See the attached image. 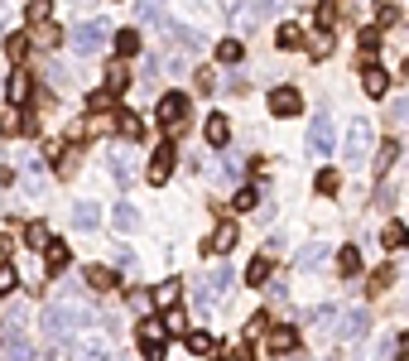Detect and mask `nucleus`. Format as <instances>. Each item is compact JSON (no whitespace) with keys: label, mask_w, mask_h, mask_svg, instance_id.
<instances>
[{"label":"nucleus","mask_w":409,"mask_h":361,"mask_svg":"<svg viewBox=\"0 0 409 361\" xmlns=\"http://www.w3.org/2000/svg\"><path fill=\"white\" fill-rule=\"evenodd\" d=\"M111 226H116V231H135V226H140V212L130 207V202H116V212H111Z\"/></svg>","instance_id":"412c9836"},{"label":"nucleus","mask_w":409,"mask_h":361,"mask_svg":"<svg viewBox=\"0 0 409 361\" xmlns=\"http://www.w3.org/2000/svg\"><path fill=\"white\" fill-rule=\"evenodd\" d=\"M308 149H313V154H332V121H327V116H313V126H308Z\"/></svg>","instance_id":"9b49d317"},{"label":"nucleus","mask_w":409,"mask_h":361,"mask_svg":"<svg viewBox=\"0 0 409 361\" xmlns=\"http://www.w3.org/2000/svg\"><path fill=\"white\" fill-rule=\"evenodd\" d=\"M5 54L15 58V63H25V54H29V34H10V39H5Z\"/></svg>","instance_id":"e433bc0d"},{"label":"nucleus","mask_w":409,"mask_h":361,"mask_svg":"<svg viewBox=\"0 0 409 361\" xmlns=\"http://www.w3.org/2000/svg\"><path fill=\"white\" fill-rule=\"evenodd\" d=\"M337 275H347V279L361 275V250H356V246H342V250H337Z\"/></svg>","instance_id":"5701e85b"},{"label":"nucleus","mask_w":409,"mask_h":361,"mask_svg":"<svg viewBox=\"0 0 409 361\" xmlns=\"http://www.w3.org/2000/svg\"><path fill=\"white\" fill-rule=\"evenodd\" d=\"M135 10H140V20H145V25H159V0H140Z\"/></svg>","instance_id":"a19ab883"},{"label":"nucleus","mask_w":409,"mask_h":361,"mask_svg":"<svg viewBox=\"0 0 409 361\" xmlns=\"http://www.w3.org/2000/svg\"><path fill=\"white\" fill-rule=\"evenodd\" d=\"M265 328H270V323H265V313H255V318L245 323V337H260V333H265Z\"/></svg>","instance_id":"8fccbe9b"},{"label":"nucleus","mask_w":409,"mask_h":361,"mask_svg":"<svg viewBox=\"0 0 409 361\" xmlns=\"http://www.w3.org/2000/svg\"><path fill=\"white\" fill-rule=\"evenodd\" d=\"M73 54H82V58H92V54H102V44H106V25L102 20H92V25H78L73 34Z\"/></svg>","instance_id":"7ed1b4c3"},{"label":"nucleus","mask_w":409,"mask_h":361,"mask_svg":"<svg viewBox=\"0 0 409 361\" xmlns=\"http://www.w3.org/2000/svg\"><path fill=\"white\" fill-rule=\"evenodd\" d=\"M207 140H212V145H226V140H231V126H226V116H212V121H207Z\"/></svg>","instance_id":"c9c22d12"},{"label":"nucleus","mask_w":409,"mask_h":361,"mask_svg":"<svg viewBox=\"0 0 409 361\" xmlns=\"http://www.w3.org/2000/svg\"><path fill=\"white\" fill-rule=\"evenodd\" d=\"M159 126H164L169 140L178 135V130H188V97H183V92H169L159 102Z\"/></svg>","instance_id":"f257e3e1"},{"label":"nucleus","mask_w":409,"mask_h":361,"mask_svg":"<svg viewBox=\"0 0 409 361\" xmlns=\"http://www.w3.org/2000/svg\"><path fill=\"white\" fill-rule=\"evenodd\" d=\"M68 361H111V342L106 337H82L68 347Z\"/></svg>","instance_id":"423d86ee"},{"label":"nucleus","mask_w":409,"mask_h":361,"mask_svg":"<svg viewBox=\"0 0 409 361\" xmlns=\"http://www.w3.org/2000/svg\"><path fill=\"white\" fill-rule=\"evenodd\" d=\"M318 25H323V29L337 25V5H332V0H323V5H318Z\"/></svg>","instance_id":"79ce46f5"},{"label":"nucleus","mask_w":409,"mask_h":361,"mask_svg":"<svg viewBox=\"0 0 409 361\" xmlns=\"http://www.w3.org/2000/svg\"><path fill=\"white\" fill-rule=\"evenodd\" d=\"M145 352V361H164V347H140Z\"/></svg>","instance_id":"4d7b16f0"},{"label":"nucleus","mask_w":409,"mask_h":361,"mask_svg":"<svg viewBox=\"0 0 409 361\" xmlns=\"http://www.w3.org/2000/svg\"><path fill=\"white\" fill-rule=\"evenodd\" d=\"M173 154H178V149H173L169 140H164L159 149L149 154V183H154V188H159V183H169V173H173Z\"/></svg>","instance_id":"1a4fd4ad"},{"label":"nucleus","mask_w":409,"mask_h":361,"mask_svg":"<svg viewBox=\"0 0 409 361\" xmlns=\"http://www.w3.org/2000/svg\"><path fill=\"white\" fill-rule=\"evenodd\" d=\"M236 236H241V231H236V226H231V222H221L217 231H212V236H207V241H202V250H207V255H217V250H221V255H226V250L236 246Z\"/></svg>","instance_id":"ddd939ff"},{"label":"nucleus","mask_w":409,"mask_h":361,"mask_svg":"<svg viewBox=\"0 0 409 361\" xmlns=\"http://www.w3.org/2000/svg\"><path fill=\"white\" fill-rule=\"evenodd\" d=\"M164 323H169V333H183V328H188V323H183V313H178V308H173V313H169V318H164Z\"/></svg>","instance_id":"5fc2aeb1"},{"label":"nucleus","mask_w":409,"mask_h":361,"mask_svg":"<svg viewBox=\"0 0 409 361\" xmlns=\"http://www.w3.org/2000/svg\"><path fill=\"white\" fill-rule=\"evenodd\" d=\"M25 241H29V246H49L54 236H49V226H29V231H25Z\"/></svg>","instance_id":"c03bdc74"},{"label":"nucleus","mask_w":409,"mask_h":361,"mask_svg":"<svg viewBox=\"0 0 409 361\" xmlns=\"http://www.w3.org/2000/svg\"><path fill=\"white\" fill-rule=\"evenodd\" d=\"M274 5H279V0H255V5H250V15H255V20H260V15H270Z\"/></svg>","instance_id":"6e6d98bb"},{"label":"nucleus","mask_w":409,"mask_h":361,"mask_svg":"<svg viewBox=\"0 0 409 361\" xmlns=\"http://www.w3.org/2000/svg\"><path fill=\"white\" fill-rule=\"evenodd\" d=\"M49 82H54L58 92H63V87H73V78H68V73H63V68H49Z\"/></svg>","instance_id":"3c124183"},{"label":"nucleus","mask_w":409,"mask_h":361,"mask_svg":"<svg viewBox=\"0 0 409 361\" xmlns=\"http://www.w3.org/2000/svg\"><path fill=\"white\" fill-rule=\"evenodd\" d=\"M376 207L390 212V207H395V188H376Z\"/></svg>","instance_id":"09e8293b"},{"label":"nucleus","mask_w":409,"mask_h":361,"mask_svg":"<svg viewBox=\"0 0 409 361\" xmlns=\"http://www.w3.org/2000/svg\"><path fill=\"white\" fill-rule=\"evenodd\" d=\"M68 260H73V255H68L63 241H49V246H44V265H49V275H63V270H68Z\"/></svg>","instance_id":"a211bd4d"},{"label":"nucleus","mask_w":409,"mask_h":361,"mask_svg":"<svg viewBox=\"0 0 409 361\" xmlns=\"http://www.w3.org/2000/svg\"><path fill=\"white\" fill-rule=\"evenodd\" d=\"M381 241L390 250H400V246H409V226L405 222H385V231H381Z\"/></svg>","instance_id":"cd10ccee"},{"label":"nucleus","mask_w":409,"mask_h":361,"mask_svg":"<svg viewBox=\"0 0 409 361\" xmlns=\"http://www.w3.org/2000/svg\"><path fill=\"white\" fill-rule=\"evenodd\" d=\"M5 361H39V352H34V342H29L25 333H20V328H15V323H10V328H5Z\"/></svg>","instance_id":"0eeeda50"},{"label":"nucleus","mask_w":409,"mask_h":361,"mask_svg":"<svg viewBox=\"0 0 409 361\" xmlns=\"http://www.w3.org/2000/svg\"><path fill=\"white\" fill-rule=\"evenodd\" d=\"M29 39H34L39 49H58V44H63V29L44 20V25H34V34H29Z\"/></svg>","instance_id":"4be33fe9"},{"label":"nucleus","mask_w":409,"mask_h":361,"mask_svg":"<svg viewBox=\"0 0 409 361\" xmlns=\"http://www.w3.org/2000/svg\"><path fill=\"white\" fill-rule=\"evenodd\" d=\"M245 279H250V284H255V289H260V284H265V279H270V260H265V255H255V260H250V265H245Z\"/></svg>","instance_id":"2f4dec72"},{"label":"nucleus","mask_w":409,"mask_h":361,"mask_svg":"<svg viewBox=\"0 0 409 361\" xmlns=\"http://www.w3.org/2000/svg\"><path fill=\"white\" fill-rule=\"evenodd\" d=\"M106 164H111V178L126 188V183H135V159L126 154V149H106Z\"/></svg>","instance_id":"f8f14e48"},{"label":"nucleus","mask_w":409,"mask_h":361,"mask_svg":"<svg viewBox=\"0 0 409 361\" xmlns=\"http://www.w3.org/2000/svg\"><path fill=\"white\" fill-rule=\"evenodd\" d=\"M111 116H116V130H121L126 140H140V135H145V126H140L135 111H111Z\"/></svg>","instance_id":"b1692460"},{"label":"nucleus","mask_w":409,"mask_h":361,"mask_svg":"<svg viewBox=\"0 0 409 361\" xmlns=\"http://www.w3.org/2000/svg\"><path fill=\"white\" fill-rule=\"evenodd\" d=\"M294 347H299V333H294V328H270V352L274 357H294Z\"/></svg>","instance_id":"4468645a"},{"label":"nucleus","mask_w":409,"mask_h":361,"mask_svg":"<svg viewBox=\"0 0 409 361\" xmlns=\"http://www.w3.org/2000/svg\"><path fill=\"white\" fill-rule=\"evenodd\" d=\"M87 284H92V289H116V284H121V275H116V270H106V265H92V270H87Z\"/></svg>","instance_id":"bb28decb"},{"label":"nucleus","mask_w":409,"mask_h":361,"mask_svg":"<svg viewBox=\"0 0 409 361\" xmlns=\"http://www.w3.org/2000/svg\"><path fill=\"white\" fill-rule=\"evenodd\" d=\"M126 304H130V308H140V313H145V308L154 304V299H149V294H140V289H130V294H126Z\"/></svg>","instance_id":"de8ad7c7"},{"label":"nucleus","mask_w":409,"mask_h":361,"mask_svg":"<svg viewBox=\"0 0 409 361\" xmlns=\"http://www.w3.org/2000/svg\"><path fill=\"white\" fill-rule=\"evenodd\" d=\"M274 44H279V49H303V44H308V34H303L299 25H279Z\"/></svg>","instance_id":"393cba45"},{"label":"nucleus","mask_w":409,"mask_h":361,"mask_svg":"<svg viewBox=\"0 0 409 361\" xmlns=\"http://www.w3.org/2000/svg\"><path fill=\"white\" fill-rule=\"evenodd\" d=\"M97 222H102V207H97V202H78V207H73V226H78V231H97Z\"/></svg>","instance_id":"f3484780"},{"label":"nucleus","mask_w":409,"mask_h":361,"mask_svg":"<svg viewBox=\"0 0 409 361\" xmlns=\"http://www.w3.org/2000/svg\"><path fill=\"white\" fill-rule=\"evenodd\" d=\"M361 49H366V54H371V49H381V34H376V29H366V34H361Z\"/></svg>","instance_id":"864d4df0"},{"label":"nucleus","mask_w":409,"mask_h":361,"mask_svg":"<svg viewBox=\"0 0 409 361\" xmlns=\"http://www.w3.org/2000/svg\"><path fill=\"white\" fill-rule=\"evenodd\" d=\"M126 87H130V73H126V63L116 58V63L106 68V92H126Z\"/></svg>","instance_id":"c85d7f7f"},{"label":"nucleus","mask_w":409,"mask_h":361,"mask_svg":"<svg viewBox=\"0 0 409 361\" xmlns=\"http://www.w3.org/2000/svg\"><path fill=\"white\" fill-rule=\"evenodd\" d=\"M361 87H366V97H385L390 78H385L381 68H366V73H361Z\"/></svg>","instance_id":"a878e982"},{"label":"nucleus","mask_w":409,"mask_h":361,"mask_svg":"<svg viewBox=\"0 0 409 361\" xmlns=\"http://www.w3.org/2000/svg\"><path fill=\"white\" fill-rule=\"evenodd\" d=\"M217 58H221V63H241V44H236V39H221Z\"/></svg>","instance_id":"ea45409f"},{"label":"nucleus","mask_w":409,"mask_h":361,"mask_svg":"<svg viewBox=\"0 0 409 361\" xmlns=\"http://www.w3.org/2000/svg\"><path fill=\"white\" fill-rule=\"evenodd\" d=\"M400 275V265H381L376 275H371V294H381V289H390V279Z\"/></svg>","instance_id":"4c0bfd02"},{"label":"nucleus","mask_w":409,"mask_h":361,"mask_svg":"<svg viewBox=\"0 0 409 361\" xmlns=\"http://www.w3.org/2000/svg\"><path fill=\"white\" fill-rule=\"evenodd\" d=\"M116 54H121V58H135L140 54V34H135V29H121V34H116Z\"/></svg>","instance_id":"7c9ffc66"},{"label":"nucleus","mask_w":409,"mask_h":361,"mask_svg":"<svg viewBox=\"0 0 409 361\" xmlns=\"http://www.w3.org/2000/svg\"><path fill=\"white\" fill-rule=\"evenodd\" d=\"M299 111H303L299 87H274L270 92V116H299Z\"/></svg>","instance_id":"9d476101"},{"label":"nucleus","mask_w":409,"mask_h":361,"mask_svg":"<svg viewBox=\"0 0 409 361\" xmlns=\"http://www.w3.org/2000/svg\"><path fill=\"white\" fill-rule=\"evenodd\" d=\"M400 361H409V333L400 337Z\"/></svg>","instance_id":"bf43d9fd"},{"label":"nucleus","mask_w":409,"mask_h":361,"mask_svg":"<svg viewBox=\"0 0 409 361\" xmlns=\"http://www.w3.org/2000/svg\"><path fill=\"white\" fill-rule=\"evenodd\" d=\"M308 54H313V58H327V54H332V39H327V34L308 39Z\"/></svg>","instance_id":"37998d69"},{"label":"nucleus","mask_w":409,"mask_h":361,"mask_svg":"<svg viewBox=\"0 0 409 361\" xmlns=\"http://www.w3.org/2000/svg\"><path fill=\"white\" fill-rule=\"evenodd\" d=\"M231 361H255V357H250V347H236V357H231Z\"/></svg>","instance_id":"13d9d810"},{"label":"nucleus","mask_w":409,"mask_h":361,"mask_svg":"<svg viewBox=\"0 0 409 361\" xmlns=\"http://www.w3.org/2000/svg\"><path fill=\"white\" fill-rule=\"evenodd\" d=\"M366 328H371V313H366V308H347V313L337 318V328H332V333H337V342H356Z\"/></svg>","instance_id":"39448f33"},{"label":"nucleus","mask_w":409,"mask_h":361,"mask_svg":"<svg viewBox=\"0 0 409 361\" xmlns=\"http://www.w3.org/2000/svg\"><path fill=\"white\" fill-rule=\"evenodd\" d=\"M395 159H400V145H395V140H381V149H376V173H390Z\"/></svg>","instance_id":"c756f323"},{"label":"nucleus","mask_w":409,"mask_h":361,"mask_svg":"<svg viewBox=\"0 0 409 361\" xmlns=\"http://www.w3.org/2000/svg\"><path fill=\"white\" fill-rule=\"evenodd\" d=\"M149 299H154L159 308H173L178 299H183V279H164V284L154 289V294H149Z\"/></svg>","instance_id":"aec40b11"},{"label":"nucleus","mask_w":409,"mask_h":361,"mask_svg":"<svg viewBox=\"0 0 409 361\" xmlns=\"http://www.w3.org/2000/svg\"><path fill=\"white\" fill-rule=\"evenodd\" d=\"M323 260H327V246H323V241H313V246H303L299 255H294V270H318Z\"/></svg>","instance_id":"6ab92c4d"},{"label":"nucleus","mask_w":409,"mask_h":361,"mask_svg":"<svg viewBox=\"0 0 409 361\" xmlns=\"http://www.w3.org/2000/svg\"><path fill=\"white\" fill-rule=\"evenodd\" d=\"M231 279H236V275H231V265H221V270H212V275H207V284L197 289V308H212V299L231 289Z\"/></svg>","instance_id":"6e6552de"},{"label":"nucleus","mask_w":409,"mask_h":361,"mask_svg":"<svg viewBox=\"0 0 409 361\" xmlns=\"http://www.w3.org/2000/svg\"><path fill=\"white\" fill-rule=\"evenodd\" d=\"M255 202H260V188H236V197H231L236 212H255Z\"/></svg>","instance_id":"f704fd0d"},{"label":"nucleus","mask_w":409,"mask_h":361,"mask_svg":"<svg viewBox=\"0 0 409 361\" xmlns=\"http://www.w3.org/2000/svg\"><path fill=\"white\" fill-rule=\"evenodd\" d=\"M20 284V275H15V265H0V294H10Z\"/></svg>","instance_id":"a18cd8bd"},{"label":"nucleus","mask_w":409,"mask_h":361,"mask_svg":"<svg viewBox=\"0 0 409 361\" xmlns=\"http://www.w3.org/2000/svg\"><path fill=\"white\" fill-rule=\"evenodd\" d=\"M212 347H217L212 333H188V352L193 357H212Z\"/></svg>","instance_id":"72a5a7b5"},{"label":"nucleus","mask_w":409,"mask_h":361,"mask_svg":"<svg viewBox=\"0 0 409 361\" xmlns=\"http://www.w3.org/2000/svg\"><path fill=\"white\" fill-rule=\"evenodd\" d=\"M347 159L352 164H366L371 159V121H361V116L347 126Z\"/></svg>","instance_id":"20e7f679"},{"label":"nucleus","mask_w":409,"mask_h":361,"mask_svg":"<svg viewBox=\"0 0 409 361\" xmlns=\"http://www.w3.org/2000/svg\"><path fill=\"white\" fill-rule=\"evenodd\" d=\"M313 188H318V193H323V197H332V193H337V188H342V178H337V169H323V173L313 178Z\"/></svg>","instance_id":"473e14b6"},{"label":"nucleus","mask_w":409,"mask_h":361,"mask_svg":"<svg viewBox=\"0 0 409 361\" xmlns=\"http://www.w3.org/2000/svg\"><path fill=\"white\" fill-rule=\"evenodd\" d=\"M92 313H82V308H73V304H54L49 313H44V328H49V337H68L78 323H87Z\"/></svg>","instance_id":"f03ea898"},{"label":"nucleus","mask_w":409,"mask_h":361,"mask_svg":"<svg viewBox=\"0 0 409 361\" xmlns=\"http://www.w3.org/2000/svg\"><path fill=\"white\" fill-rule=\"evenodd\" d=\"M5 97H10L15 106H25V102H29V73H25V68H15V73H10V82H5Z\"/></svg>","instance_id":"dca6fc26"},{"label":"nucleus","mask_w":409,"mask_h":361,"mask_svg":"<svg viewBox=\"0 0 409 361\" xmlns=\"http://www.w3.org/2000/svg\"><path fill=\"white\" fill-rule=\"evenodd\" d=\"M154 78H159V58H145V73H140V82L154 87Z\"/></svg>","instance_id":"49530a36"},{"label":"nucleus","mask_w":409,"mask_h":361,"mask_svg":"<svg viewBox=\"0 0 409 361\" xmlns=\"http://www.w3.org/2000/svg\"><path fill=\"white\" fill-rule=\"evenodd\" d=\"M164 337H169V323L164 318H145L140 323V347H164Z\"/></svg>","instance_id":"2eb2a0df"},{"label":"nucleus","mask_w":409,"mask_h":361,"mask_svg":"<svg viewBox=\"0 0 409 361\" xmlns=\"http://www.w3.org/2000/svg\"><path fill=\"white\" fill-rule=\"evenodd\" d=\"M49 10H54V0H29V25H44Z\"/></svg>","instance_id":"58836bf2"},{"label":"nucleus","mask_w":409,"mask_h":361,"mask_svg":"<svg viewBox=\"0 0 409 361\" xmlns=\"http://www.w3.org/2000/svg\"><path fill=\"white\" fill-rule=\"evenodd\" d=\"M390 121H409V97H400V102L390 106Z\"/></svg>","instance_id":"603ef678"}]
</instances>
